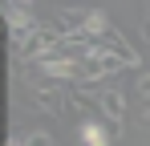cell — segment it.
Returning <instances> with one entry per match:
<instances>
[{
    "label": "cell",
    "mask_w": 150,
    "mask_h": 146,
    "mask_svg": "<svg viewBox=\"0 0 150 146\" xmlns=\"http://www.w3.org/2000/svg\"><path fill=\"white\" fill-rule=\"evenodd\" d=\"M53 28H57L61 37H93V41H98L101 33H110V21H105V12H101V8L65 4V8H57Z\"/></svg>",
    "instance_id": "obj_1"
},
{
    "label": "cell",
    "mask_w": 150,
    "mask_h": 146,
    "mask_svg": "<svg viewBox=\"0 0 150 146\" xmlns=\"http://www.w3.org/2000/svg\"><path fill=\"white\" fill-rule=\"evenodd\" d=\"M28 97L37 101V110H45L53 118H61L65 110H73L69 106V94H65V81H53V77H28Z\"/></svg>",
    "instance_id": "obj_2"
},
{
    "label": "cell",
    "mask_w": 150,
    "mask_h": 146,
    "mask_svg": "<svg viewBox=\"0 0 150 146\" xmlns=\"http://www.w3.org/2000/svg\"><path fill=\"white\" fill-rule=\"evenodd\" d=\"M61 45H65V37L53 28V24H41L33 37H25V41H16V57H25L28 65H37V61H45V57H53V53H61Z\"/></svg>",
    "instance_id": "obj_3"
},
{
    "label": "cell",
    "mask_w": 150,
    "mask_h": 146,
    "mask_svg": "<svg viewBox=\"0 0 150 146\" xmlns=\"http://www.w3.org/2000/svg\"><path fill=\"white\" fill-rule=\"evenodd\" d=\"M37 73L41 77H53V81H81V61L77 57H69V53H53V57H45V61H37Z\"/></svg>",
    "instance_id": "obj_4"
},
{
    "label": "cell",
    "mask_w": 150,
    "mask_h": 146,
    "mask_svg": "<svg viewBox=\"0 0 150 146\" xmlns=\"http://www.w3.org/2000/svg\"><path fill=\"white\" fill-rule=\"evenodd\" d=\"M4 21H8V37H12V45L16 41H25V37H33L41 24H37V16L28 12L25 4H16V0H4Z\"/></svg>",
    "instance_id": "obj_5"
},
{
    "label": "cell",
    "mask_w": 150,
    "mask_h": 146,
    "mask_svg": "<svg viewBox=\"0 0 150 146\" xmlns=\"http://www.w3.org/2000/svg\"><path fill=\"white\" fill-rule=\"evenodd\" d=\"M98 110H101V118L110 122V126H122L126 122V94L122 89H98Z\"/></svg>",
    "instance_id": "obj_6"
},
{
    "label": "cell",
    "mask_w": 150,
    "mask_h": 146,
    "mask_svg": "<svg viewBox=\"0 0 150 146\" xmlns=\"http://www.w3.org/2000/svg\"><path fill=\"white\" fill-rule=\"evenodd\" d=\"M77 138H81V146H110V130L98 118H85L77 126Z\"/></svg>",
    "instance_id": "obj_7"
},
{
    "label": "cell",
    "mask_w": 150,
    "mask_h": 146,
    "mask_svg": "<svg viewBox=\"0 0 150 146\" xmlns=\"http://www.w3.org/2000/svg\"><path fill=\"white\" fill-rule=\"evenodd\" d=\"M134 89H138V97H142V101H150V65H142V69H138V85H134Z\"/></svg>",
    "instance_id": "obj_8"
},
{
    "label": "cell",
    "mask_w": 150,
    "mask_h": 146,
    "mask_svg": "<svg viewBox=\"0 0 150 146\" xmlns=\"http://www.w3.org/2000/svg\"><path fill=\"white\" fill-rule=\"evenodd\" d=\"M16 4H25V8H33V0H16Z\"/></svg>",
    "instance_id": "obj_9"
},
{
    "label": "cell",
    "mask_w": 150,
    "mask_h": 146,
    "mask_svg": "<svg viewBox=\"0 0 150 146\" xmlns=\"http://www.w3.org/2000/svg\"><path fill=\"white\" fill-rule=\"evenodd\" d=\"M146 8H150V0H146Z\"/></svg>",
    "instance_id": "obj_10"
}]
</instances>
